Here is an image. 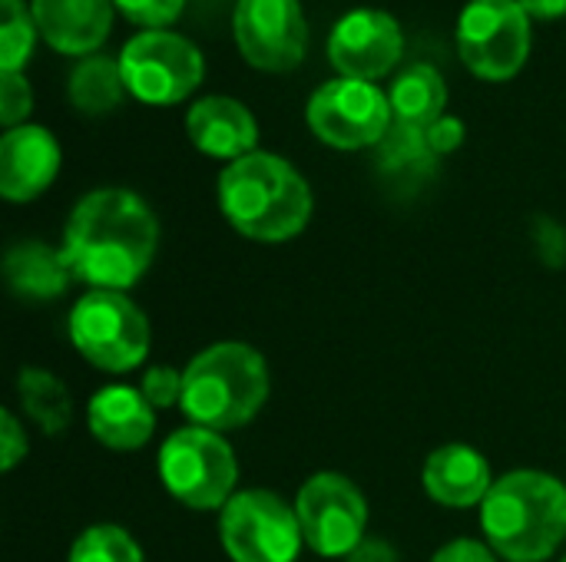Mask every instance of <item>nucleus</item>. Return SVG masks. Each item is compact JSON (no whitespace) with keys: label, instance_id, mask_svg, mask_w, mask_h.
<instances>
[{"label":"nucleus","instance_id":"nucleus-1","mask_svg":"<svg viewBox=\"0 0 566 562\" xmlns=\"http://www.w3.org/2000/svg\"><path fill=\"white\" fill-rule=\"evenodd\" d=\"M60 248L76 282L126 291L156 258L159 219L129 189H93L73 205Z\"/></svg>","mask_w":566,"mask_h":562},{"label":"nucleus","instance_id":"nucleus-2","mask_svg":"<svg viewBox=\"0 0 566 562\" xmlns=\"http://www.w3.org/2000/svg\"><path fill=\"white\" fill-rule=\"evenodd\" d=\"M219 209L239 235L282 245L305 232L312 189L289 159L255 149L222 169Z\"/></svg>","mask_w":566,"mask_h":562},{"label":"nucleus","instance_id":"nucleus-3","mask_svg":"<svg viewBox=\"0 0 566 562\" xmlns=\"http://www.w3.org/2000/svg\"><path fill=\"white\" fill-rule=\"evenodd\" d=\"M488 547L507 562H547L566 540V487L544 470H511L481 503Z\"/></svg>","mask_w":566,"mask_h":562},{"label":"nucleus","instance_id":"nucleus-4","mask_svg":"<svg viewBox=\"0 0 566 562\" xmlns=\"http://www.w3.org/2000/svg\"><path fill=\"white\" fill-rule=\"evenodd\" d=\"M272 391L265 358L245 341H216L182 368V414L192 427L239 431L259 417Z\"/></svg>","mask_w":566,"mask_h":562},{"label":"nucleus","instance_id":"nucleus-5","mask_svg":"<svg viewBox=\"0 0 566 562\" xmlns=\"http://www.w3.org/2000/svg\"><path fill=\"white\" fill-rule=\"evenodd\" d=\"M66 328L76 354L109 374H126L149 354V321L126 291L90 288L70 308Z\"/></svg>","mask_w":566,"mask_h":562},{"label":"nucleus","instance_id":"nucleus-6","mask_svg":"<svg viewBox=\"0 0 566 562\" xmlns=\"http://www.w3.org/2000/svg\"><path fill=\"white\" fill-rule=\"evenodd\" d=\"M159 477L189 510H219L239 494V460L229 441L206 427H182L159 447Z\"/></svg>","mask_w":566,"mask_h":562},{"label":"nucleus","instance_id":"nucleus-7","mask_svg":"<svg viewBox=\"0 0 566 562\" xmlns=\"http://www.w3.org/2000/svg\"><path fill=\"white\" fill-rule=\"evenodd\" d=\"M219 537L232 562H295L305 543L295 507L272 490H239L219 513Z\"/></svg>","mask_w":566,"mask_h":562},{"label":"nucleus","instance_id":"nucleus-8","mask_svg":"<svg viewBox=\"0 0 566 562\" xmlns=\"http://www.w3.org/2000/svg\"><path fill=\"white\" fill-rule=\"evenodd\" d=\"M458 53L474 76L504 83L531 56V17L517 0H471L458 20Z\"/></svg>","mask_w":566,"mask_h":562},{"label":"nucleus","instance_id":"nucleus-9","mask_svg":"<svg viewBox=\"0 0 566 562\" xmlns=\"http://www.w3.org/2000/svg\"><path fill=\"white\" fill-rule=\"evenodd\" d=\"M126 89L146 106H176L202 83V53L172 30H146L119 53Z\"/></svg>","mask_w":566,"mask_h":562},{"label":"nucleus","instance_id":"nucleus-10","mask_svg":"<svg viewBox=\"0 0 566 562\" xmlns=\"http://www.w3.org/2000/svg\"><path fill=\"white\" fill-rule=\"evenodd\" d=\"M308 129L332 149H368L381 142L391 126V103L375 83L361 79H328L318 86L305 109Z\"/></svg>","mask_w":566,"mask_h":562},{"label":"nucleus","instance_id":"nucleus-11","mask_svg":"<svg viewBox=\"0 0 566 562\" xmlns=\"http://www.w3.org/2000/svg\"><path fill=\"white\" fill-rule=\"evenodd\" d=\"M295 513L302 523L305 547L325 560L348 556L368 537L365 494L345 474L322 470L308 477L295 497Z\"/></svg>","mask_w":566,"mask_h":562},{"label":"nucleus","instance_id":"nucleus-12","mask_svg":"<svg viewBox=\"0 0 566 562\" xmlns=\"http://www.w3.org/2000/svg\"><path fill=\"white\" fill-rule=\"evenodd\" d=\"M232 33L245 63L262 73L295 70L308 50V20L298 0H239Z\"/></svg>","mask_w":566,"mask_h":562},{"label":"nucleus","instance_id":"nucleus-13","mask_svg":"<svg viewBox=\"0 0 566 562\" xmlns=\"http://www.w3.org/2000/svg\"><path fill=\"white\" fill-rule=\"evenodd\" d=\"M405 50V33L388 10L358 7L348 10L332 36H328V60L345 79L375 83L388 76Z\"/></svg>","mask_w":566,"mask_h":562},{"label":"nucleus","instance_id":"nucleus-14","mask_svg":"<svg viewBox=\"0 0 566 562\" xmlns=\"http://www.w3.org/2000/svg\"><path fill=\"white\" fill-rule=\"evenodd\" d=\"M60 172V142L50 129L23 123L0 139V195L7 202H33Z\"/></svg>","mask_w":566,"mask_h":562},{"label":"nucleus","instance_id":"nucleus-15","mask_svg":"<svg viewBox=\"0 0 566 562\" xmlns=\"http://www.w3.org/2000/svg\"><path fill=\"white\" fill-rule=\"evenodd\" d=\"M113 0H33L40 36L66 56L96 53L113 30Z\"/></svg>","mask_w":566,"mask_h":562},{"label":"nucleus","instance_id":"nucleus-16","mask_svg":"<svg viewBox=\"0 0 566 562\" xmlns=\"http://www.w3.org/2000/svg\"><path fill=\"white\" fill-rule=\"evenodd\" d=\"M90 434L109 450H139L153 441L156 431V407L143 397L139 388L129 384H106L86 404Z\"/></svg>","mask_w":566,"mask_h":562},{"label":"nucleus","instance_id":"nucleus-17","mask_svg":"<svg viewBox=\"0 0 566 562\" xmlns=\"http://www.w3.org/2000/svg\"><path fill=\"white\" fill-rule=\"evenodd\" d=\"M186 132L202 156L235 162L259 146V126L249 106L232 96H206L192 103L186 116Z\"/></svg>","mask_w":566,"mask_h":562},{"label":"nucleus","instance_id":"nucleus-18","mask_svg":"<svg viewBox=\"0 0 566 562\" xmlns=\"http://www.w3.org/2000/svg\"><path fill=\"white\" fill-rule=\"evenodd\" d=\"M421 484L434 503L451 510H471L488 500L494 477L481 450L468 444H444L434 454H428Z\"/></svg>","mask_w":566,"mask_h":562},{"label":"nucleus","instance_id":"nucleus-19","mask_svg":"<svg viewBox=\"0 0 566 562\" xmlns=\"http://www.w3.org/2000/svg\"><path fill=\"white\" fill-rule=\"evenodd\" d=\"M3 278L10 291L23 301H53L66 295L76 282L63 248H50L46 242L27 238L7 248L3 255Z\"/></svg>","mask_w":566,"mask_h":562},{"label":"nucleus","instance_id":"nucleus-20","mask_svg":"<svg viewBox=\"0 0 566 562\" xmlns=\"http://www.w3.org/2000/svg\"><path fill=\"white\" fill-rule=\"evenodd\" d=\"M388 103H391L395 126L424 132L431 123H438L444 116L448 86H444V79H441V73L434 66L415 63V66L401 70L395 76V83L388 89Z\"/></svg>","mask_w":566,"mask_h":562},{"label":"nucleus","instance_id":"nucleus-21","mask_svg":"<svg viewBox=\"0 0 566 562\" xmlns=\"http://www.w3.org/2000/svg\"><path fill=\"white\" fill-rule=\"evenodd\" d=\"M17 397L23 414L43 434H63L73 421V401L66 384L46 368H23L17 374Z\"/></svg>","mask_w":566,"mask_h":562},{"label":"nucleus","instance_id":"nucleus-22","mask_svg":"<svg viewBox=\"0 0 566 562\" xmlns=\"http://www.w3.org/2000/svg\"><path fill=\"white\" fill-rule=\"evenodd\" d=\"M66 93H70V103L80 113L103 116V113L116 109L123 103V93H129V89H126L119 60H113V56H86L70 73Z\"/></svg>","mask_w":566,"mask_h":562},{"label":"nucleus","instance_id":"nucleus-23","mask_svg":"<svg viewBox=\"0 0 566 562\" xmlns=\"http://www.w3.org/2000/svg\"><path fill=\"white\" fill-rule=\"evenodd\" d=\"M36 20L23 0H0V73H20L36 43Z\"/></svg>","mask_w":566,"mask_h":562},{"label":"nucleus","instance_id":"nucleus-24","mask_svg":"<svg viewBox=\"0 0 566 562\" xmlns=\"http://www.w3.org/2000/svg\"><path fill=\"white\" fill-rule=\"evenodd\" d=\"M66 562H143V550L123 527L96 523L73 540Z\"/></svg>","mask_w":566,"mask_h":562},{"label":"nucleus","instance_id":"nucleus-25","mask_svg":"<svg viewBox=\"0 0 566 562\" xmlns=\"http://www.w3.org/2000/svg\"><path fill=\"white\" fill-rule=\"evenodd\" d=\"M33 109V89L20 73H0V123L7 129L23 126Z\"/></svg>","mask_w":566,"mask_h":562},{"label":"nucleus","instance_id":"nucleus-26","mask_svg":"<svg viewBox=\"0 0 566 562\" xmlns=\"http://www.w3.org/2000/svg\"><path fill=\"white\" fill-rule=\"evenodd\" d=\"M129 23H139L146 30H166L179 20L186 0H113Z\"/></svg>","mask_w":566,"mask_h":562},{"label":"nucleus","instance_id":"nucleus-27","mask_svg":"<svg viewBox=\"0 0 566 562\" xmlns=\"http://www.w3.org/2000/svg\"><path fill=\"white\" fill-rule=\"evenodd\" d=\"M139 391L156 411H166V407L182 401V371H176L169 364H156L143 374Z\"/></svg>","mask_w":566,"mask_h":562},{"label":"nucleus","instance_id":"nucleus-28","mask_svg":"<svg viewBox=\"0 0 566 562\" xmlns=\"http://www.w3.org/2000/svg\"><path fill=\"white\" fill-rule=\"evenodd\" d=\"M27 450H30V441H27L23 424L17 421L13 411H3L0 414V467H3V474H10L20 460H27Z\"/></svg>","mask_w":566,"mask_h":562},{"label":"nucleus","instance_id":"nucleus-29","mask_svg":"<svg viewBox=\"0 0 566 562\" xmlns=\"http://www.w3.org/2000/svg\"><path fill=\"white\" fill-rule=\"evenodd\" d=\"M424 142H428L431 156H448L464 142V123L458 116H441L438 123H431L424 129Z\"/></svg>","mask_w":566,"mask_h":562},{"label":"nucleus","instance_id":"nucleus-30","mask_svg":"<svg viewBox=\"0 0 566 562\" xmlns=\"http://www.w3.org/2000/svg\"><path fill=\"white\" fill-rule=\"evenodd\" d=\"M501 556L491 550V547H484V543H478V540H451V543H444L438 553H434V560L431 562H497Z\"/></svg>","mask_w":566,"mask_h":562},{"label":"nucleus","instance_id":"nucleus-31","mask_svg":"<svg viewBox=\"0 0 566 562\" xmlns=\"http://www.w3.org/2000/svg\"><path fill=\"white\" fill-rule=\"evenodd\" d=\"M348 562H398V553L385 543V540H378V537H365L348 556Z\"/></svg>","mask_w":566,"mask_h":562},{"label":"nucleus","instance_id":"nucleus-32","mask_svg":"<svg viewBox=\"0 0 566 562\" xmlns=\"http://www.w3.org/2000/svg\"><path fill=\"white\" fill-rule=\"evenodd\" d=\"M531 20H560L566 17V0H517Z\"/></svg>","mask_w":566,"mask_h":562},{"label":"nucleus","instance_id":"nucleus-33","mask_svg":"<svg viewBox=\"0 0 566 562\" xmlns=\"http://www.w3.org/2000/svg\"><path fill=\"white\" fill-rule=\"evenodd\" d=\"M560 562H566V560H560Z\"/></svg>","mask_w":566,"mask_h":562}]
</instances>
